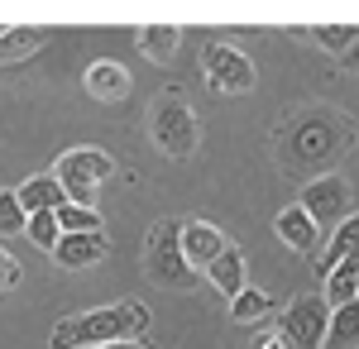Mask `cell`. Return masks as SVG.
<instances>
[{"mask_svg":"<svg viewBox=\"0 0 359 349\" xmlns=\"http://www.w3.org/2000/svg\"><path fill=\"white\" fill-rule=\"evenodd\" d=\"M355 144V120H345L340 110L331 106H311V110H297L287 115L283 125L273 130V149H278V163L287 177H326L321 167L345 158V149Z\"/></svg>","mask_w":359,"mask_h":349,"instance_id":"obj_1","label":"cell"},{"mask_svg":"<svg viewBox=\"0 0 359 349\" xmlns=\"http://www.w3.org/2000/svg\"><path fill=\"white\" fill-rule=\"evenodd\" d=\"M149 330V306L144 301H115V306H96L82 316H67L53 325V349H101L120 345V340H139Z\"/></svg>","mask_w":359,"mask_h":349,"instance_id":"obj_2","label":"cell"},{"mask_svg":"<svg viewBox=\"0 0 359 349\" xmlns=\"http://www.w3.org/2000/svg\"><path fill=\"white\" fill-rule=\"evenodd\" d=\"M144 273H149V282L172 287V292L196 287V268L187 264V254H182V220L149 225V235H144Z\"/></svg>","mask_w":359,"mask_h":349,"instance_id":"obj_3","label":"cell"},{"mask_svg":"<svg viewBox=\"0 0 359 349\" xmlns=\"http://www.w3.org/2000/svg\"><path fill=\"white\" fill-rule=\"evenodd\" d=\"M111 172H115V163H111L106 149H67L53 167V177L62 182L72 206H91L101 182H111Z\"/></svg>","mask_w":359,"mask_h":349,"instance_id":"obj_4","label":"cell"},{"mask_svg":"<svg viewBox=\"0 0 359 349\" xmlns=\"http://www.w3.org/2000/svg\"><path fill=\"white\" fill-rule=\"evenodd\" d=\"M149 139L163 158H192L201 144V120L182 101H154L149 110Z\"/></svg>","mask_w":359,"mask_h":349,"instance_id":"obj_5","label":"cell"},{"mask_svg":"<svg viewBox=\"0 0 359 349\" xmlns=\"http://www.w3.org/2000/svg\"><path fill=\"white\" fill-rule=\"evenodd\" d=\"M278 330L287 335L292 349H326V335H331V301L316 292L292 296L278 316Z\"/></svg>","mask_w":359,"mask_h":349,"instance_id":"obj_6","label":"cell"},{"mask_svg":"<svg viewBox=\"0 0 359 349\" xmlns=\"http://www.w3.org/2000/svg\"><path fill=\"white\" fill-rule=\"evenodd\" d=\"M201 72H206V81H211L216 91H225V96H249L254 81H259L254 62H249L240 48H230V43H206V48H201Z\"/></svg>","mask_w":359,"mask_h":349,"instance_id":"obj_7","label":"cell"},{"mask_svg":"<svg viewBox=\"0 0 359 349\" xmlns=\"http://www.w3.org/2000/svg\"><path fill=\"white\" fill-rule=\"evenodd\" d=\"M321 230L331 225V235L350 220V182L340 177V172H326V177H316V182H306L302 187V201H297Z\"/></svg>","mask_w":359,"mask_h":349,"instance_id":"obj_8","label":"cell"},{"mask_svg":"<svg viewBox=\"0 0 359 349\" xmlns=\"http://www.w3.org/2000/svg\"><path fill=\"white\" fill-rule=\"evenodd\" d=\"M273 230H278V240L287 244L292 254H302V259H321V254H326V244H321V225H316V220H311L302 206L278 211Z\"/></svg>","mask_w":359,"mask_h":349,"instance_id":"obj_9","label":"cell"},{"mask_svg":"<svg viewBox=\"0 0 359 349\" xmlns=\"http://www.w3.org/2000/svg\"><path fill=\"white\" fill-rule=\"evenodd\" d=\"M225 249H230V244H225V235L211 220H182V254H187L192 268H211Z\"/></svg>","mask_w":359,"mask_h":349,"instance_id":"obj_10","label":"cell"},{"mask_svg":"<svg viewBox=\"0 0 359 349\" xmlns=\"http://www.w3.org/2000/svg\"><path fill=\"white\" fill-rule=\"evenodd\" d=\"M106 254H111L106 235H62V244L53 249V264L67 273H86L96 264H106Z\"/></svg>","mask_w":359,"mask_h":349,"instance_id":"obj_11","label":"cell"},{"mask_svg":"<svg viewBox=\"0 0 359 349\" xmlns=\"http://www.w3.org/2000/svg\"><path fill=\"white\" fill-rule=\"evenodd\" d=\"M86 91L96 96V101H106V106H120L125 96H130V72L111 62V57H96L91 67H86Z\"/></svg>","mask_w":359,"mask_h":349,"instance_id":"obj_12","label":"cell"},{"mask_svg":"<svg viewBox=\"0 0 359 349\" xmlns=\"http://www.w3.org/2000/svg\"><path fill=\"white\" fill-rule=\"evenodd\" d=\"M20 201H25L29 215H43V211H62L67 191H62V182H57L53 172H39V177H29L25 187H20Z\"/></svg>","mask_w":359,"mask_h":349,"instance_id":"obj_13","label":"cell"},{"mask_svg":"<svg viewBox=\"0 0 359 349\" xmlns=\"http://www.w3.org/2000/svg\"><path fill=\"white\" fill-rule=\"evenodd\" d=\"M206 278H211V287H216L225 301H235V296L249 287V282H245V254H240V249H225L221 259L206 268Z\"/></svg>","mask_w":359,"mask_h":349,"instance_id":"obj_14","label":"cell"},{"mask_svg":"<svg viewBox=\"0 0 359 349\" xmlns=\"http://www.w3.org/2000/svg\"><path fill=\"white\" fill-rule=\"evenodd\" d=\"M135 39H139V53L149 57V62H172L177 43H182V29L177 25H144Z\"/></svg>","mask_w":359,"mask_h":349,"instance_id":"obj_15","label":"cell"},{"mask_svg":"<svg viewBox=\"0 0 359 349\" xmlns=\"http://www.w3.org/2000/svg\"><path fill=\"white\" fill-rule=\"evenodd\" d=\"M48 43V34L34 25H20V29H5L0 34V67H10V62H25V57H34L39 48Z\"/></svg>","mask_w":359,"mask_h":349,"instance_id":"obj_16","label":"cell"},{"mask_svg":"<svg viewBox=\"0 0 359 349\" xmlns=\"http://www.w3.org/2000/svg\"><path fill=\"white\" fill-rule=\"evenodd\" d=\"M326 301H331V311L359 301V259H345V264H335L326 273Z\"/></svg>","mask_w":359,"mask_h":349,"instance_id":"obj_17","label":"cell"},{"mask_svg":"<svg viewBox=\"0 0 359 349\" xmlns=\"http://www.w3.org/2000/svg\"><path fill=\"white\" fill-rule=\"evenodd\" d=\"M345 259H359V215H350V220H345V225L331 235L326 254H321V268L331 273L335 264H345Z\"/></svg>","mask_w":359,"mask_h":349,"instance_id":"obj_18","label":"cell"},{"mask_svg":"<svg viewBox=\"0 0 359 349\" xmlns=\"http://www.w3.org/2000/svg\"><path fill=\"white\" fill-rule=\"evenodd\" d=\"M326 349H359V301L335 306V311H331V335H326Z\"/></svg>","mask_w":359,"mask_h":349,"instance_id":"obj_19","label":"cell"},{"mask_svg":"<svg viewBox=\"0 0 359 349\" xmlns=\"http://www.w3.org/2000/svg\"><path fill=\"white\" fill-rule=\"evenodd\" d=\"M230 316H235V325H259L264 316H273V296L259 292V287H245L230 301Z\"/></svg>","mask_w":359,"mask_h":349,"instance_id":"obj_20","label":"cell"},{"mask_svg":"<svg viewBox=\"0 0 359 349\" xmlns=\"http://www.w3.org/2000/svg\"><path fill=\"white\" fill-rule=\"evenodd\" d=\"M57 225H62V235H106V220L96 215V206H62L57 211Z\"/></svg>","mask_w":359,"mask_h":349,"instance_id":"obj_21","label":"cell"},{"mask_svg":"<svg viewBox=\"0 0 359 349\" xmlns=\"http://www.w3.org/2000/svg\"><path fill=\"white\" fill-rule=\"evenodd\" d=\"M25 230H29V211L20 201V191H0V240L25 235Z\"/></svg>","mask_w":359,"mask_h":349,"instance_id":"obj_22","label":"cell"},{"mask_svg":"<svg viewBox=\"0 0 359 349\" xmlns=\"http://www.w3.org/2000/svg\"><path fill=\"white\" fill-rule=\"evenodd\" d=\"M306 34H311L321 48H331V53H350V48L359 43V29L355 25H311Z\"/></svg>","mask_w":359,"mask_h":349,"instance_id":"obj_23","label":"cell"},{"mask_svg":"<svg viewBox=\"0 0 359 349\" xmlns=\"http://www.w3.org/2000/svg\"><path fill=\"white\" fill-rule=\"evenodd\" d=\"M29 240L39 244V249H48L53 254L57 244H62V225H57V211H43V215H29Z\"/></svg>","mask_w":359,"mask_h":349,"instance_id":"obj_24","label":"cell"},{"mask_svg":"<svg viewBox=\"0 0 359 349\" xmlns=\"http://www.w3.org/2000/svg\"><path fill=\"white\" fill-rule=\"evenodd\" d=\"M20 278H25V273H20V259L0 244V292H15V287H20Z\"/></svg>","mask_w":359,"mask_h":349,"instance_id":"obj_25","label":"cell"},{"mask_svg":"<svg viewBox=\"0 0 359 349\" xmlns=\"http://www.w3.org/2000/svg\"><path fill=\"white\" fill-rule=\"evenodd\" d=\"M254 349H292V345H287V335H283V330H273V335H259Z\"/></svg>","mask_w":359,"mask_h":349,"instance_id":"obj_26","label":"cell"},{"mask_svg":"<svg viewBox=\"0 0 359 349\" xmlns=\"http://www.w3.org/2000/svg\"><path fill=\"white\" fill-rule=\"evenodd\" d=\"M101 349H149L144 340H120V345H101Z\"/></svg>","mask_w":359,"mask_h":349,"instance_id":"obj_27","label":"cell"},{"mask_svg":"<svg viewBox=\"0 0 359 349\" xmlns=\"http://www.w3.org/2000/svg\"><path fill=\"white\" fill-rule=\"evenodd\" d=\"M345 67H350V72H359V43L350 48V53H345Z\"/></svg>","mask_w":359,"mask_h":349,"instance_id":"obj_28","label":"cell"}]
</instances>
